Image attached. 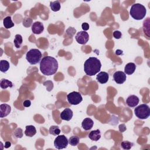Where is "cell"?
<instances>
[{
	"label": "cell",
	"instance_id": "6da1fadb",
	"mask_svg": "<svg viewBox=\"0 0 150 150\" xmlns=\"http://www.w3.org/2000/svg\"><path fill=\"white\" fill-rule=\"evenodd\" d=\"M58 69V62L52 56H46L42 58L40 62V70L45 76L55 74Z\"/></svg>",
	"mask_w": 150,
	"mask_h": 150
},
{
	"label": "cell",
	"instance_id": "7a4b0ae2",
	"mask_svg": "<svg viewBox=\"0 0 150 150\" xmlns=\"http://www.w3.org/2000/svg\"><path fill=\"white\" fill-rule=\"evenodd\" d=\"M101 67V63L99 59L95 57H90L84 63V70L85 73L93 76L98 73Z\"/></svg>",
	"mask_w": 150,
	"mask_h": 150
},
{
	"label": "cell",
	"instance_id": "3957f363",
	"mask_svg": "<svg viewBox=\"0 0 150 150\" xmlns=\"http://www.w3.org/2000/svg\"><path fill=\"white\" fill-rule=\"evenodd\" d=\"M146 9L145 7L138 3L133 4L129 11V14L135 20H141L146 15Z\"/></svg>",
	"mask_w": 150,
	"mask_h": 150
},
{
	"label": "cell",
	"instance_id": "277c9868",
	"mask_svg": "<svg viewBox=\"0 0 150 150\" xmlns=\"http://www.w3.org/2000/svg\"><path fill=\"white\" fill-rule=\"evenodd\" d=\"M42 58L40 51L37 49H32L26 54V59L30 64H38Z\"/></svg>",
	"mask_w": 150,
	"mask_h": 150
},
{
	"label": "cell",
	"instance_id": "5b68a950",
	"mask_svg": "<svg viewBox=\"0 0 150 150\" xmlns=\"http://www.w3.org/2000/svg\"><path fill=\"white\" fill-rule=\"evenodd\" d=\"M134 112L136 117L141 120L148 118L150 115L149 107L145 104H142L134 109Z\"/></svg>",
	"mask_w": 150,
	"mask_h": 150
},
{
	"label": "cell",
	"instance_id": "8992f818",
	"mask_svg": "<svg viewBox=\"0 0 150 150\" xmlns=\"http://www.w3.org/2000/svg\"><path fill=\"white\" fill-rule=\"evenodd\" d=\"M67 100L71 105H78L82 100L83 98L81 94L77 91H72L67 95Z\"/></svg>",
	"mask_w": 150,
	"mask_h": 150
},
{
	"label": "cell",
	"instance_id": "52a82bcc",
	"mask_svg": "<svg viewBox=\"0 0 150 150\" xmlns=\"http://www.w3.org/2000/svg\"><path fill=\"white\" fill-rule=\"evenodd\" d=\"M69 144L67 137L64 135H58L54 141V147L58 149H62L67 148Z\"/></svg>",
	"mask_w": 150,
	"mask_h": 150
},
{
	"label": "cell",
	"instance_id": "ba28073f",
	"mask_svg": "<svg viewBox=\"0 0 150 150\" xmlns=\"http://www.w3.org/2000/svg\"><path fill=\"white\" fill-rule=\"evenodd\" d=\"M75 39L78 43L84 45L88 42L89 39V35L86 31H80L77 33Z\"/></svg>",
	"mask_w": 150,
	"mask_h": 150
},
{
	"label": "cell",
	"instance_id": "9c48e42d",
	"mask_svg": "<svg viewBox=\"0 0 150 150\" xmlns=\"http://www.w3.org/2000/svg\"><path fill=\"white\" fill-rule=\"evenodd\" d=\"M113 79L116 83L122 84L126 80V74L122 71H117L113 74Z\"/></svg>",
	"mask_w": 150,
	"mask_h": 150
},
{
	"label": "cell",
	"instance_id": "30bf717a",
	"mask_svg": "<svg viewBox=\"0 0 150 150\" xmlns=\"http://www.w3.org/2000/svg\"><path fill=\"white\" fill-rule=\"evenodd\" d=\"M44 30L43 24L39 21L34 22L32 25V31L34 34L39 35L42 33Z\"/></svg>",
	"mask_w": 150,
	"mask_h": 150
},
{
	"label": "cell",
	"instance_id": "8fae6325",
	"mask_svg": "<svg viewBox=\"0 0 150 150\" xmlns=\"http://www.w3.org/2000/svg\"><path fill=\"white\" fill-rule=\"evenodd\" d=\"M73 115V111L69 108H65L60 114V117L62 120L65 121H70Z\"/></svg>",
	"mask_w": 150,
	"mask_h": 150
},
{
	"label": "cell",
	"instance_id": "7c38bea8",
	"mask_svg": "<svg viewBox=\"0 0 150 150\" xmlns=\"http://www.w3.org/2000/svg\"><path fill=\"white\" fill-rule=\"evenodd\" d=\"M139 98L135 95H131L128 96L126 100V104L130 107H136L139 103Z\"/></svg>",
	"mask_w": 150,
	"mask_h": 150
},
{
	"label": "cell",
	"instance_id": "4fadbf2b",
	"mask_svg": "<svg viewBox=\"0 0 150 150\" xmlns=\"http://www.w3.org/2000/svg\"><path fill=\"white\" fill-rule=\"evenodd\" d=\"M11 111V106L7 104H2L0 105V117L4 118L9 114Z\"/></svg>",
	"mask_w": 150,
	"mask_h": 150
},
{
	"label": "cell",
	"instance_id": "5bb4252c",
	"mask_svg": "<svg viewBox=\"0 0 150 150\" xmlns=\"http://www.w3.org/2000/svg\"><path fill=\"white\" fill-rule=\"evenodd\" d=\"M109 79V74L105 71H100L96 76V80L101 84L106 83Z\"/></svg>",
	"mask_w": 150,
	"mask_h": 150
},
{
	"label": "cell",
	"instance_id": "9a60e30c",
	"mask_svg": "<svg viewBox=\"0 0 150 150\" xmlns=\"http://www.w3.org/2000/svg\"><path fill=\"white\" fill-rule=\"evenodd\" d=\"M93 124H94V122L92 119L90 118H86L82 121L81 127L84 130L88 131L91 129L93 128Z\"/></svg>",
	"mask_w": 150,
	"mask_h": 150
},
{
	"label": "cell",
	"instance_id": "2e32d148",
	"mask_svg": "<svg viewBox=\"0 0 150 150\" xmlns=\"http://www.w3.org/2000/svg\"><path fill=\"white\" fill-rule=\"evenodd\" d=\"M136 69V65L134 63H127L124 67V73L128 75L133 74Z\"/></svg>",
	"mask_w": 150,
	"mask_h": 150
},
{
	"label": "cell",
	"instance_id": "e0dca14e",
	"mask_svg": "<svg viewBox=\"0 0 150 150\" xmlns=\"http://www.w3.org/2000/svg\"><path fill=\"white\" fill-rule=\"evenodd\" d=\"M88 138L94 141H98L101 138V132L99 129H96L90 131L88 134Z\"/></svg>",
	"mask_w": 150,
	"mask_h": 150
},
{
	"label": "cell",
	"instance_id": "ac0fdd59",
	"mask_svg": "<svg viewBox=\"0 0 150 150\" xmlns=\"http://www.w3.org/2000/svg\"><path fill=\"white\" fill-rule=\"evenodd\" d=\"M36 134V129L33 125H27L25 131V134L26 136L32 137Z\"/></svg>",
	"mask_w": 150,
	"mask_h": 150
},
{
	"label": "cell",
	"instance_id": "d6986e66",
	"mask_svg": "<svg viewBox=\"0 0 150 150\" xmlns=\"http://www.w3.org/2000/svg\"><path fill=\"white\" fill-rule=\"evenodd\" d=\"M3 24H4L5 28H6V29L11 28L12 27H13L14 26V23H13V22L12 21L11 17L9 16H6L4 19Z\"/></svg>",
	"mask_w": 150,
	"mask_h": 150
},
{
	"label": "cell",
	"instance_id": "ffe728a7",
	"mask_svg": "<svg viewBox=\"0 0 150 150\" xmlns=\"http://www.w3.org/2000/svg\"><path fill=\"white\" fill-rule=\"evenodd\" d=\"M0 87L2 89H6L8 87H12L13 84L9 80L2 79L0 81Z\"/></svg>",
	"mask_w": 150,
	"mask_h": 150
},
{
	"label": "cell",
	"instance_id": "44dd1931",
	"mask_svg": "<svg viewBox=\"0 0 150 150\" xmlns=\"http://www.w3.org/2000/svg\"><path fill=\"white\" fill-rule=\"evenodd\" d=\"M9 66L10 65L8 61L5 60H1L0 61V70L3 73L6 72L9 69Z\"/></svg>",
	"mask_w": 150,
	"mask_h": 150
},
{
	"label": "cell",
	"instance_id": "7402d4cb",
	"mask_svg": "<svg viewBox=\"0 0 150 150\" xmlns=\"http://www.w3.org/2000/svg\"><path fill=\"white\" fill-rule=\"evenodd\" d=\"M22 42H23V39H22V36L19 34L16 35L15 36L14 40H13L15 46L16 48H20L22 44Z\"/></svg>",
	"mask_w": 150,
	"mask_h": 150
},
{
	"label": "cell",
	"instance_id": "603a6c76",
	"mask_svg": "<svg viewBox=\"0 0 150 150\" xmlns=\"http://www.w3.org/2000/svg\"><path fill=\"white\" fill-rule=\"evenodd\" d=\"M50 6L52 11L57 12L60 9V3L59 1H55L50 2Z\"/></svg>",
	"mask_w": 150,
	"mask_h": 150
},
{
	"label": "cell",
	"instance_id": "cb8c5ba5",
	"mask_svg": "<svg viewBox=\"0 0 150 150\" xmlns=\"http://www.w3.org/2000/svg\"><path fill=\"white\" fill-rule=\"evenodd\" d=\"M49 134L51 135H53L54 136L59 135L60 133V129L59 127L57 125H52L50 127L49 130Z\"/></svg>",
	"mask_w": 150,
	"mask_h": 150
},
{
	"label": "cell",
	"instance_id": "d4e9b609",
	"mask_svg": "<svg viewBox=\"0 0 150 150\" xmlns=\"http://www.w3.org/2000/svg\"><path fill=\"white\" fill-rule=\"evenodd\" d=\"M79 138L77 136L75 135L71 136L68 140L69 144L71 146H76L79 143Z\"/></svg>",
	"mask_w": 150,
	"mask_h": 150
},
{
	"label": "cell",
	"instance_id": "484cf974",
	"mask_svg": "<svg viewBox=\"0 0 150 150\" xmlns=\"http://www.w3.org/2000/svg\"><path fill=\"white\" fill-rule=\"evenodd\" d=\"M133 145V143L128 141H124L121 142V147L124 149H130Z\"/></svg>",
	"mask_w": 150,
	"mask_h": 150
},
{
	"label": "cell",
	"instance_id": "4316f807",
	"mask_svg": "<svg viewBox=\"0 0 150 150\" xmlns=\"http://www.w3.org/2000/svg\"><path fill=\"white\" fill-rule=\"evenodd\" d=\"M13 135L16 138H21L23 137V131L21 128H17L13 132Z\"/></svg>",
	"mask_w": 150,
	"mask_h": 150
},
{
	"label": "cell",
	"instance_id": "83f0119b",
	"mask_svg": "<svg viewBox=\"0 0 150 150\" xmlns=\"http://www.w3.org/2000/svg\"><path fill=\"white\" fill-rule=\"evenodd\" d=\"M32 23V19L30 18H25L23 20V25L25 27H29Z\"/></svg>",
	"mask_w": 150,
	"mask_h": 150
},
{
	"label": "cell",
	"instance_id": "f1b7e54d",
	"mask_svg": "<svg viewBox=\"0 0 150 150\" xmlns=\"http://www.w3.org/2000/svg\"><path fill=\"white\" fill-rule=\"evenodd\" d=\"M76 31V29H74V28L69 27V28L67 29V30H66V33H67V35L68 36H70V37H72V36L74 35Z\"/></svg>",
	"mask_w": 150,
	"mask_h": 150
},
{
	"label": "cell",
	"instance_id": "f546056e",
	"mask_svg": "<svg viewBox=\"0 0 150 150\" xmlns=\"http://www.w3.org/2000/svg\"><path fill=\"white\" fill-rule=\"evenodd\" d=\"M121 32L120 31H118V30H115L114 32H113V36L114 38H115V39H119L121 38Z\"/></svg>",
	"mask_w": 150,
	"mask_h": 150
},
{
	"label": "cell",
	"instance_id": "4dcf8cb0",
	"mask_svg": "<svg viewBox=\"0 0 150 150\" xmlns=\"http://www.w3.org/2000/svg\"><path fill=\"white\" fill-rule=\"evenodd\" d=\"M81 28L84 31H86V30H88V29H89V25H88V23H87L86 22H84L81 25Z\"/></svg>",
	"mask_w": 150,
	"mask_h": 150
},
{
	"label": "cell",
	"instance_id": "1f68e13d",
	"mask_svg": "<svg viewBox=\"0 0 150 150\" xmlns=\"http://www.w3.org/2000/svg\"><path fill=\"white\" fill-rule=\"evenodd\" d=\"M126 127H125V125L124 124H120L119 125V130L120 131V132H124L125 130H126Z\"/></svg>",
	"mask_w": 150,
	"mask_h": 150
},
{
	"label": "cell",
	"instance_id": "d6a6232c",
	"mask_svg": "<svg viewBox=\"0 0 150 150\" xmlns=\"http://www.w3.org/2000/svg\"><path fill=\"white\" fill-rule=\"evenodd\" d=\"M30 104H31V101L29 100H26L23 103V105L25 107H29L30 105Z\"/></svg>",
	"mask_w": 150,
	"mask_h": 150
},
{
	"label": "cell",
	"instance_id": "836d02e7",
	"mask_svg": "<svg viewBox=\"0 0 150 150\" xmlns=\"http://www.w3.org/2000/svg\"><path fill=\"white\" fill-rule=\"evenodd\" d=\"M11 142H9V141H6L5 143L4 146H5V148H8L9 147L11 146Z\"/></svg>",
	"mask_w": 150,
	"mask_h": 150
},
{
	"label": "cell",
	"instance_id": "e575fe53",
	"mask_svg": "<svg viewBox=\"0 0 150 150\" xmlns=\"http://www.w3.org/2000/svg\"><path fill=\"white\" fill-rule=\"evenodd\" d=\"M115 54H116L117 55H120V54H122V51L121 50H120V49H118V50H117L115 51Z\"/></svg>",
	"mask_w": 150,
	"mask_h": 150
}]
</instances>
